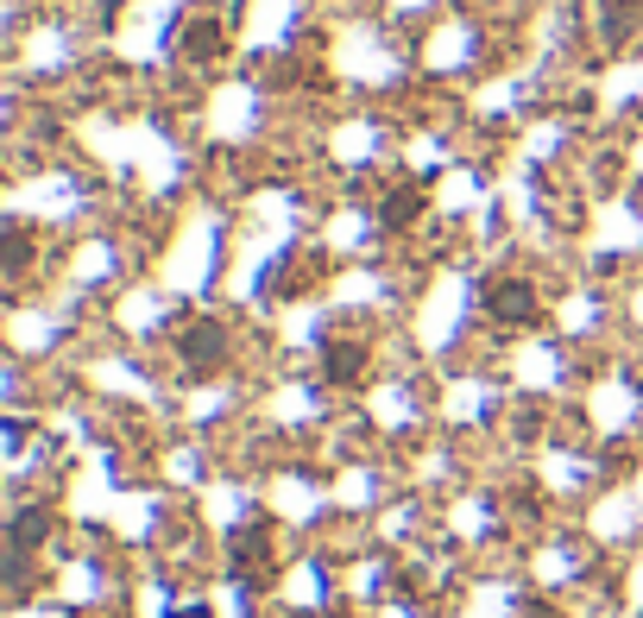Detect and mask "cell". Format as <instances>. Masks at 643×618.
<instances>
[{
  "instance_id": "cell-1",
  "label": "cell",
  "mask_w": 643,
  "mask_h": 618,
  "mask_svg": "<svg viewBox=\"0 0 643 618\" xmlns=\"http://www.w3.org/2000/svg\"><path fill=\"white\" fill-rule=\"evenodd\" d=\"M486 309H492V322H511V329H531L536 322V290L524 285V278H492L486 285Z\"/></svg>"
},
{
  "instance_id": "cell-2",
  "label": "cell",
  "mask_w": 643,
  "mask_h": 618,
  "mask_svg": "<svg viewBox=\"0 0 643 618\" xmlns=\"http://www.w3.org/2000/svg\"><path fill=\"white\" fill-rule=\"evenodd\" d=\"M178 353L190 360V366H196V373H215V366L227 360V329L202 316V322H190V329L178 334Z\"/></svg>"
},
{
  "instance_id": "cell-3",
  "label": "cell",
  "mask_w": 643,
  "mask_h": 618,
  "mask_svg": "<svg viewBox=\"0 0 643 618\" xmlns=\"http://www.w3.org/2000/svg\"><path fill=\"white\" fill-rule=\"evenodd\" d=\"M322 366H329L334 385H354V379L366 373V348H360V341H347V334H334L329 348H322Z\"/></svg>"
},
{
  "instance_id": "cell-4",
  "label": "cell",
  "mask_w": 643,
  "mask_h": 618,
  "mask_svg": "<svg viewBox=\"0 0 643 618\" xmlns=\"http://www.w3.org/2000/svg\"><path fill=\"white\" fill-rule=\"evenodd\" d=\"M51 530H57V518H51V505H25L20 518H13V550H39V543H45Z\"/></svg>"
},
{
  "instance_id": "cell-5",
  "label": "cell",
  "mask_w": 643,
  "mask_h": 618,
  "mask_svg": "<svg viewBox=\"0 0 643 618\" xmlns=\"http://www.w3.org/2000/svg\"><path fill=\"white\" fill-rule=\"evenodd\" d=\"M637 20H643V7H637V0H612V7L599 13V32H606V44H624Z\"/></svg>"
},
{
  "instance_id": "cell-6",
  "label": "cell",
  "mask_w": 643,
  "mask_h": 618,
  "mask_svg": "<svg viewBox=\"0 0 643 618\" xmlns=\"http://www.w3.org/2000/svg\"><path fill=\"white\" fill-rule=\"evenodd\" d=\"M417 215H422V190H417V183H410V190H392V196H385V209H378V221H385V227H410Z\"/></svg>"
},
{
  "instance_id": "cell-7",
  "label": "cell",
  "mask_w": 643,
  "mask_h": 618,
  "mask_svg": "<svg viewBox=\"0 0 643 618\" xmlns=\"http://www.w3.org/2000/svg\"><path fill=\"white\" fill-rule=\"evenodd\" d=\"M222 51V25L215 20H190L183 25V57H215Z\"/></svg>"
},
{
  "instance_id": "cell-8",
  "label": "cell",
  "mask_w": 643,
  "mask_h": 618,
  "mask_svg": "<svg viewBox=\"0 0 643 618\" xmlns=\"http://www.w3.org/2000/svg\"><path fill=\"white\" fill-rule=\"evenodd\" d=\"M266 555V524H253V530H234V562H259Z\"/></svg>"
},
{
  "instance_id": "cell-9",
  "label": "cell",
  "mask_w": 643,
  "mask_h": 618,
  "mask_svg": "<svg viewBox=\"0 0 643 618\" xmlns=\"http://www.w3.org/2000/svg\"><path fill=\"white\" fill-rule=\"evenodd\" d=\"M25 259H32V241H25V227L13 221L7 227V271H25Z\"/></svg>"
},
{
  "instance_id": "cell-10",
  "label": "cell",
  "mask_w": 643,
  "mask_h": 618,
  "mask_svg": "<svg viewBox=\"0 0 643 618\" xmlns=\"http://www.w3.org/2000/svg\"><path fill=\"white\" fill-rule=\"evenodd\" d=\"M524 618H561V612H549L543 599H531V606H524Z\"/></svg>"
}]
</instances>
